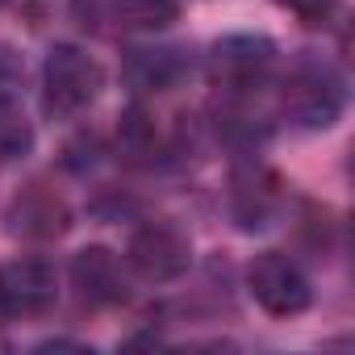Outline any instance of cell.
Returning a JSON list of instances; mask_svg holds the SVG:
<instances>
[{"mask_svg": "<svg viewBox=\"0 0 355 355\" xmlns=\"http://www.w3.org/2000/svg\"><path fill=\"white\" fill-rule=\"evenodd\" d=\"M71 280H76L80 297L92 301V305H121V301H130L125 268H121V259L109 247H84L76 255V263H71Z\"/></svg>", "mask_w": 355, "mask_h": 355, "instance_id": "obj_7", "label": "cell"}, {"mask_svg": "<svg viewBox=\"0 0 355 355\" xmlns=\"http://www.w3.org/2000/svg\"><path fill=\"white\" fill-rule=\"evenodd\" d=\"M180 71L184 63L175 51H134L130 55V80L138 88H167Z\"/></svg>", "mask_w": 355, "mask_h": 355, "instance_id": "obj_12", "label": "cell"}, {"mask_svg": "<svg viewBox=\"0 0 355 355\" xmlns=\"http://www.w3.org/2000/svg\"><path fill=\"white\" fill-rule=\"evenodd\" d=\"M284 113L305 125V130H326L338 121L343 113V80L326 67V63H301L288 80H284V96H280Z\"/></svg>", "mask_w": 355, "mask_h": 355, "instance_id": "obj_2", "label": "cell"}, {"mask_svg": "<svg viewBox=\"0 0 355 355\" xmlns=\"http://www.w3.org/2000/svg\"><path fill=\"white\" fill-rule=\"evenodd\" d=\"M9 226H13V234H26V239H55V234L67 230V205L51 189L34 184L30 193H21L13 201Z\"/></svg>", "mask_w": 355, "mask_h": 355, "instance_id": "obj_8", "label": "cell"}, {"mask_svg": "<svg viewBox=\"0 0 355 355\" xmlns=\"http://www.w3.org/2000/svg\"><path fill=\"white\" fill-rule=\"evenodd\" d=\"M117 155L134 167H155L167 155V134L146 109H125L117 121Z\"/></svg>", "mask_w": 355, "mask_h": 355, "instance_id": "obj_9", "label": "cell"}, {"mask_svg": "<svg viewBox=\"0 0 355 355\" xmlns=\"http://www.w3.org/2000/svg\"><path fill=\"white\" fill-rule=\"evenodd\" d=\"M59 297V276L42 259H13L0 268V313L5 318H34L46 313Z\"/></svg>", "mask_w": 355, "mask_h": 355, "instance_id": "obj_6", "label": "cell"}, {"mask_svg": "<svg viewBox=\"0 0 355 355\" xmlns=\"http://www.w3.org/2000/svg\"><path fill=\"white\" fill-rule=\"evenodd\" d=\"M280 193H276V175L263 171V167H251V171H239L234 175V193H230V205H234V218L243 226H263V218L276 209Z\"/></svg>", "mask_w": 355, "mask_h": 355, "instance_id": "obj_10", "label": "cell"}, {"mask_svg": "<svg viewBox=\"0 0 355 355\" xmlns=\"http://www.w3.org/2000/svg\"><path fill=\"white\" fill-rule=\"evenodd\" d=\"M101 92V63L63 42L46 55V67H42V96H46V113L55 117H71L80 109H88Z\"/></svg>", "mask_w": 355, "mask_h": 355, "instance_id": "obj_1", "label": "cell"}, {"mask_svg": "<svg viewBox=\"0 0 355 355\" xmlns=\"http://www.w3.org/2000/svg\"><path fill=\"white\" fill-rule=\"evenodd\" d=\"M125 263H130L142 280H150V284H167V280H175V276H184V272H189V263H193V247H189V239L175 230V226H167V222H150V226H142V230L130 234Z\"/></svg>", "mask_w": 355, "mask_h": 355, "instance_id": "obj_5", "label": "cell"}, {"mask_svg": "<svg viewBox=\"0 0 355 355\" xmlns=\"http://www.w3.org/2000/svg\"><path fill=\"white\" fill-rule=\"evenodd\" d=\"M247 288H251V297H255L268 313H276V318L301 313V309L309 305V297H313L309 276H305L284 251H263V255H255V263L247 268Z\"/></svg>", "mask_w": 355, "mask_h": 355, "instance_id": "obj_4", "label": "cell"}, {"mask_svg": "<svg viewBox=\"0 0 355 355\" xmlns=\"http://www.w3.org/2000/svg\"><path fill=\"white\" fill-rule=\"evenodd\" d=\"M280 9H288L293 17H301V21H309V26H318V21H326L334 9H338V0H276Z\"/></svg>", "mask_w": 355, "mask_h": 355, "instance_id": "obj_13", "label": "cell"}, {"mask_svg": "<svg viewBox=\"0 0 355 355\" xmlns=\"http://www.w3.org/2000/svg\"><path fill=\"white\" fill-rule=\"evenodd\" d=\"M109 13L125 30H163L180 17V0H109Z\"/></svg>", "mask_w": 355, "mask_h": 355, "instance_id": "obj_11", "label": "cell"}, {"mask_svg": "<svg viewBox=\"0 0 355 355\" xmlns=\"http://www.w3.org/2000/svg\"><path fill=\"white\" fill-rule=\"evenodd\" d=\"M272 59H276V51H272L268 38L230 34V38L214 42V51H209V80H214V88H222V92L247 96V92H255V88L268 80Z\"/></svg>", "mask_w": 355, "mask_h": 355, "instance_id": "obj_3", "label": "cell"}]
</instances>
